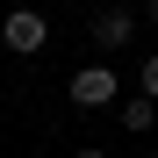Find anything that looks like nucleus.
Listing matches in <instances>:
<instances>
[{"mask_svg":"<svg viewBox=\"0 0 158 158\" xmlns=\"http://www.w3.org/2000/svg\"><path fill=\"white\" fill-rule=\"evenodd\" d=\"M0 36H7V50H22V58H29V50L50 43V15H43V7H15L7 22H0Z\"/></svg>","mask_w":158,"mask_h":158,"instance_id":"f257e3e1","label":"nucleus"},{"mask_svg":"<svg viewBox=\"0 0 158 158\" xmlns=\"http://www.w3.org/2000/svg\"><path fill=\"white\" fill-rule=\"evenodd\" d=\"M72 101H79V108H108V101H115V72H108V65L72 72Z\"/></svg>","mask_w":158,"mask_h":158,"instance_id":"f03ea898","label":"nucleus"},{"mask_svg":"<svg viewBox=\"0 0 158 158\" xmlns=\"http://www.w3.org/2000/svg\"><path fill=\"white\" fill-rule=\"evenodd\" d=\"M129 36H137V15H122V7H101L94 15V43L101 50H122Z\"/></svg>","mask_w":158,"mask_h":158,"instance_id":"7ed1b4c3","label":"nucleus"},{"mask_svg":"<svg viewBox=\"0 0 158 158\" xmlns=\"http://www.w3.org/2000/svg\"><path fill=\"white\" fill-rule=\"evenodd\" d=\"M151 108H158L151 94H137V101H122V129H151Z\"/></svg>","mask_w":158,"mask_h":158,"instance_id":"20e7f679","label":"nucleus"},{"mask_svg":"<svg viewBox=\"0 0 158 158\" xmlns=\"http://www.w3.org/2000/svg\"><path fill=\"white\" fill-rule=\"evenodd\" d=\"M144 94L158 101V58H144Z\"/></svg>","mask_w":158,"mask_h":158,"instance_id":"39448f33","label":"nucleus"},{"mask_svg":"<svg viewBox=\"0 0 158 158\" xmlns=\"http://www.w3.org/2000/svg\"><path fill=\"white\" fill-rule=\"evenodd\" d=\"M72 158H108V151H72Z\"/></svg>","mask_w":158,"mask_h":158,"instance_id":"423d86ee","label":"nucleus"},{"mask_svg":"<svg viewBox=\"0 0 158 158\" xmlns=\"http://www.w3.org/2000/svg\"><path fill=\"white\" fill-rule=\"evenodd\" d=\"M151 22H158V0H151Z\"/></svg>","mask_w":158,"mask_h":158,"instance_id":"0eeeda50","label":"nucleus"}]
</instances>
